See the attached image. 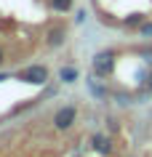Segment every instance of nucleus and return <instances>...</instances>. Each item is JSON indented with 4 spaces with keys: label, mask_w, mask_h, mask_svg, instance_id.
Listing matches in <instances>:
<instances>
[{
    "label": "nucleus",
    "mask_w": 152,
    "mask_h": 157,
    "mask_svg": "<svg viewBox=\"0 0 152 157\" xmlns=\"http://www.w3.org/2000/svg\"><path fill=\"white\" fill-rule=\"evenodd\" d=\"M112 67H115V53L112 51H101V53L93 56V72L99 77H107L112 72Z\"/></svg>",
    "instance_id": "obj_1"
},
{
    "label": "nucleus",
    "mask_w": 152,
    "mask_h": 157,
    "mask_svg": "<svg viewBox=\"0 0 152 157\" xmlns=\"http://www.w3.org/2000/svg\"><path fill=\"white\" fill-rule=\"evenodd\" d=\"M19 77L24 80V83H32V85H43L45 80H48V69L40 64H35V67H27V69H21L19 72Z\"/></svg>",
    "instance_id": "obj_2"
},
{
    "label": "nucleus",
    "mask_w": 152,
    "mask_h": 157,
    "mask_svg": "<svg viewBox=\"0 0 152 157\" xmlns=\"http://www.w3.org/2000/svg\"><path fill=\"white\" fill-rule=\"evenodd\" d=\"M75 117H77V109L72 107V104H67V107H61L59 112L53 115V125H56L59 131H67V128H72Z\"/></svg>",
    "instance_id": "obj_3"
},
{
    "label": "nucleus",
    "mask_w": 152,
    "mask_h": 157,
    "mask_svg": "<svg viewBox=\"0 0 152 157\" xmlns=\"http://www.w3.org/2000/svg\"><path fill=\"white\" fill-rule=\"evenodd\" d=\"M64 40H67V29H64V27H53V29H48V35H45V43H48L51 48H59Z\"/></svg>",
    "instance_id": "obj_4"
},
{
    "label": "nucleus",
    "mask_w": 152,
    "mask_h": 157,
    "mask_svg": "<svg viewBox=\"0 0 152 157\" xmlns=\"http://www.w3.org/2000/svg\"><path fill=\"white\" fill-rule=\"evenodd\" d=\"M93 147H96V152H101V155H107V152H112V141L107 139V136H101V133H96V136H93Z\"/></svg>",
    "instance_id": "obj_5"
},
{
    "label": "nucleus",
    "mask_w": 152,
    "mask_h": 157,
    "mask_svg": "<svg viewBox=\"0 0 152 157\" xmlns=\"http://www.w3.org/2000/svg\"><path fill=\"white\" fill-rule=\"evenodd\" d=\"M51 11H56V13H67L72 8V0H48Z\"/></svg>",
    "instance_id": "obj_6"
},
{
    "label": "nucleus",
    "mask_w": 152,
    "mask_h": 157,
    "mask_svg": "<svg viewBox=\"0 0 152 157\" xmlns=\"http://www.w3.org/2000/svg\"><path fill=\"white\" fill-rule=\"evenodd\" d=\"M59 77L64 80V83H75V80H77V69H75V67H61Z\"/></svg>",
    "instance_id": "obj_7"
},
{
    "label": "nucleus",
    "mask_w": 152,
    "mask_h": 157,
    "mask_svg": "<svg viewBox=\"0 0 152 157\" xmlns=\"http://www.w3.org/2000/svg\"><path fill=\"white\" fill-rule=\"evenodd\" d=\"M139 35H142V37H152V21H142Z\"/></svg>",
    "instance_id": "obj_8"
},
{
    "label": "nucleus",
    "mask_w": 152,
    "mask_h": 157,
    "mask_svg": "<svg viewBox=\"0 0 152 157\" xmlns=\"http://www.w3.org/2000/svg\"><path fill=\"white\" fill-rule=\"evenodd\" d=\"M142 21H144V16H142V13H134V16H128V19H126V24H128V27L142 24Z\"/></svg>",
    "instance_id": "obj_9"
},
{
    "label": "nucleus",
    "mask_w": 152,
    "mask_h": 157,
    "mask_svg": "<svg viewBox=\"0 0 152 157\" xmlns=\"http://www.w3.org/2000/svg\"><path fill=\"white\" fill-rule=\"evenodd\" d=\"M147 88L152 91V72H150V77H147Z\"/></svg>",
    "instance_id": "obj_10"
},
{
    "label": "nucleus",
    "mask_w": 152,
    "mask_h": 157,
    "mask_svg": "<svg viewBox=\"0 0 152 157\" xmlns=\"http://www.w3.org/2000/svg\"><path fill=\"white\" fill-rule=\"evenodd\" d=\"M3 59H6V53H3V48H0V64H3Z\"/></svg>",
    "instance_id": "obj_11"
}]
</instances>
